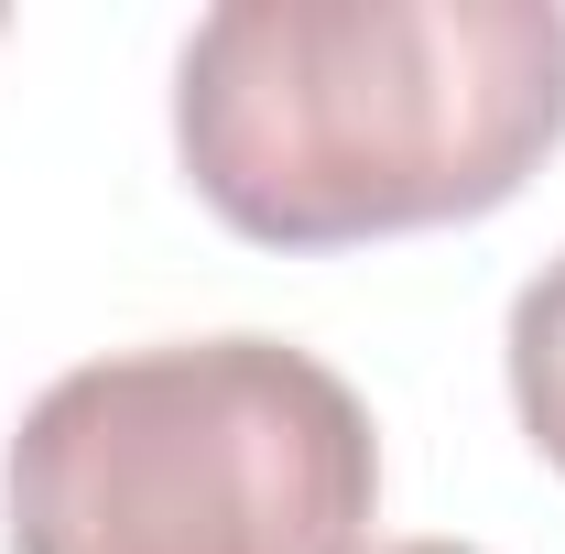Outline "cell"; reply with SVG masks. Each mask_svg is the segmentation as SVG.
<instances>
[{
  "label": "cell",
  "instance_id": "cell-1",
  "mask_svg": "<svg viewBox=\"0 0 565 554\" xmlns=\"http://www.w3.org/2000/svg\"><path fill=\"white\" fill-rule=\"evenodd\" d=\"M555 141V0H228L174 55L185 185L262 251L490 217Z\"/></svg>",
  "mask_w": 565,
  "mask_h": 554
},
{
  "label": "cell",
  "instance_id": "cell-2",
  "mask_svg": "<svg viewBox=\"0 0 565 554\" xmlns=\"http://www.w3.org/2000/svg\"><path fill=\"white\" fill-rule=\"evenodd\" d=\"M11 554H370L381 435L282 338H163L66 370L11 435Z\"/></svg>",
  "mask_w": 565,
  "mask_h": 554
},
{
  "label": "cell",
  "instance_id": "cell-3",
  "mask_svg": "<svg viewBox=\"0 0 565 554\" xmlns=\"http://www.w3.org/2000/svg\"><path fill=\"white\" fill-rule=\"evenodd\" d=\"M511 414L533 435V457L565 479V251L511 305Z\"/></svg>",
  "mask_w": 565,
  "mask_h": 554
},
{
  "label": "cell",
  "instance_id": "cell-4",
  "mask_svg": "<svg viewBox=\"0 0 565 554\" xmlns=\"http://www.w3.org/2000/svg\"><path fill=\"white\" fill-rule=\"evenodd\" d=\"M370 554H479V544H370Z\"/></svg>",
  "mask_w": 565,
  "mask_h": 554
}]
</instances>
